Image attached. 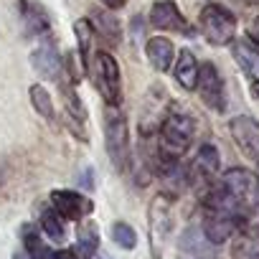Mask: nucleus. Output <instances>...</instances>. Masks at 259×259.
<instances>
[{"mask_svg": "<svg viewBox=\"0 0 259 259\" xmlns=\"http://www.w3.org/2000/svg\"><path fill=\"white\" fill-rule=\"evenodd\" d=\"M201 213H203V236L208 244H224L236 234L241 224H246V211L239 206V201L219 183L213 186L203 201H201Z\"/></svg>", "mask_w": 259, "mask_h": 259, "instance_id": "nucleus-1", "label": "nucleus"}, {"mask_svg": "<svg viewBox=\"0 0 259 259\" xmlns=\"http://www.w3.org/2000/svg\"><path fill=\"white\" fill-rule=\"evenodd\" d=\"M196 133V122L191 114L170 112L158 124V158L181 160V155L191 148Z\"/></svg>", "mask_w": 259, "mask_h": 259, "instance_id": "nucleus-2", "label": "nucleus"}, {"mask_svg": "<svg viewBox=\"0 0 259 259\" xmlns=\"http://www.w3.org/2000/svg\"><path fill=\"white\" fill-rule=\"evenodd\" d=\"M87 71L92 74L94 87L102 94V99L112 107H119L122 104V79H119V64L114 61V56L109 51H94Z\"/></svg>", "mask_w": 259, "mask_h": 259, "instance_id": "nucleus-3", "label": "nucleus"}, {"mask_svg": "<svg viewBox=\"0 0 259 259\" xmlns=\"http://www.w3.org/2000/svg\"><path fill=\"white\" fill-rule=\"evenodd\" d=\"M104 145L114 170H124L130 163V133L122 109L112 104L104 107Z\"/></svg>", "mask_w": 259, "mask_h": 259, "instance_id": "nucleus-4", "label": "nucleus"}, {"mask_svg": "<svg viewBox=\"0 0 259 259\" xmlns=\"http://www.w3.org/2000/svg\"><path fill=\"white\" fill-rule=\"evenodd\" d=\"M198 28L211 46H229L236 36V16L219 3H208L198 16Z\"/></svg>", "mask_w": 259, "mask_h": 259, "instance_id": "nucleus-5", "label": "nucleus"}, {"mask_svg": "<svg viewBox=\"0 0 259 259\" xmlns=\"http://www.w3.org/2000/svg\"><path fill=\"white\" fill-rule=\"evenodd\" d=\"M170 201L173 198L158 193L150 201V208H148V239H150V254H153V259H158L163 254L165 239L170 234Z\"/></svg>", "mask_w": 259, "mask_h": 259, "instance_id": "nucleus-6", "label": "nucleus"}, {"mask_svg": "<svg viewBox=\"0 0 259 259\" xmlns=\"http://www.w3.org/2000/svg\"><path fill=\"white\" fill-rule=\"evenodd\" d=\"M221 186L239 201V206L246 213L259 208V178L254 173H249L244 168H231V170L224 173Z\"/></svg>", "mask_w": 259, "mask_h": 259, "instance_id": "nucleus-7", "label": "nucleus"}, {"mask_svg": "<svg viewBox=\"0 0 259 259\" xmlns=\"http://www.w3.org/2000/svg\"><path fill=\"white\" fill-rule=\"evenodd\" d=\"M196 92L201 97V102L206 107H211L213 112H224L226 109V94H224V79L219 74V69L206 61L198 64V79H196Z\"/></svg>", "mask_w": 259, "mask_h": 259, "instance_id": "nucleus-8", "label": "nucleus"}, {"mask_svg": "<svg viewBox=\"0 0 259 259\" xmlns=\"http://www.w3.org/2000/svg\"><path fill=\"white\" fill-rule=\"evenodd\" d=\"M229 130H231V138L239 145V150L246 158L259 163V122L246 114H239L229 122Z\"/></svg>", "mask_w": 259, "mask_h": 259, "instance_id": "nucleus-9", "label": "nucleus"}, {"mask_svg": "<svg viewBox=\"0 0 259 259\" xmlns=\"http://www.w3.org/2000/svg\"><path fill=\"white\" fill-rule=\"evenodd\" d=\"M59 92H61V102H64V109H66V122L69 127L74 130V135H79V140H89L87 135V109L81 104V99L76 97V89L74 84H69L64 76H59Z\"/></svg>", "mask_w": 259, "mask_h": 259, "instance_id": "nucleus-10", "label": "nucleus"}, {"mask_svg": "<svg viewBox=\"0 0 259 259\" xmlns=\"http://www.w3.org/2000/svg\"><path fill=\"white\" fill-rule=\"evenodd\" d=\"M150 26L158 31H176V33H186V36L193 33V28L188 26V21L183 18L181 8L173 0H158L150 8Z\"/></svg>", "mask_w": 259, "mask_h": 259, "instance_id": "nucleus-11", "label": "nucleus"}, {"mask_svg": "<svg viewBox=\"0 0 259 259\" xmlns=\"http://www.w3.org/2000/svg\"><path fill=\"white\" fill-rule=\"evenodd\" d=\"M51 206L56 208V213L66 221H81L94 211L92 198L76 193V191H54L51 193Z\"/></svg>", "mask_w": 259, "mask_h": 259, "instance_id": "nucleus-12", "label": "nucleus"}, {"mask_svg": "<svg viewBox=\"0 0 259 259\" xmlns=\"http://www.w3.org/2000/svg\"><path fill=\"white\" fill-rule=\"evenodd\" d=\"M31 64H33V69L38 71L41 79H46V81H59V76H61V56H59L56 44H54L49 36H46V41L38 44V49L31 54Z\"/></svg>", "mask_w": 259, "mask_h": 259, "instance_id": "nucleus-13", "label": "nucleus"}, {"mask_svg": "<svg viewBox=\"0 0 259 259\" xmlns=\"http://www.w3.org/2000/svg\"><path fill=\"white\" fill-rule=\"evenodd\" d=\"M18 13L23 18L26 33L28 36H49V13L38 0H18Z\"/></svg>", "mask_w": 259, "mask_h": 259, "instance_id": "nucleus-14", "label": "nucleus"}, {"mask_svg": "<svg viewBox=\"0 0 259 259\" xmlns=\"http://www.w3.org/2000/svg\"><path fill=\"white\" fill-rule=\"evenodd\" d=\"M231 259H259V226L241 224L231 241Z\"/></svg>", "mask_w": 259, "mask_h": 259, "instance_id": "nucleus-15", "label": "nucleus"}, {"mask_svg": "<svg viewBox=\"0 0 259 259\" xmlns=\"http://www.w3.org/2000/svg\"><path fill=\"white\" fill-rule=\"evenodd\" d=\"M219 165H221L219 150H216L213 145H201V150L196 153L193 165H191V170H188V178H191V181H203V183H206V181L216 178Z\"/></svg>", "mask_w": 259, "mask_h": 259, "instance_id": "nucleus-16", "label": "nucleus"}, {"mask_svg": "<svg viewBox=\"0 0 259 259\" xmlns=\"http://www.w3.org/2000/svg\"><path fill=\"white\" fill-rule=\"evenodd\" d=\"M145 56H148L150 66L163 74V71L170 69V64L176 59V49H173V44L165 36H155V38H150L145 44Z\"/></svg>", "mask_w": 259, "mask_h": 259, "instance_id": "nucleus-17", "label": "nucleus"}, {"mask_svg": "<svg viewBox=\"0 0 259 259\" xmlns=\"http://www.w3.org/2000/svg\"><path fill=\"white\" fill-rule=\"evenodd\" d=\"M94 28V33H99L107 44H119L122 38V26L117 21V16H112V11H92V16L87 18Z\"/></svg>", "mask_w": 259, "mask_h": 259, "instance_id": "nucleus-18", "label": "nucleus"}, {"mask_svg": "<svg viewBox=\"0 0 259 259\" xmlns=\"http://www.w3.org/2000/svg\"><path fill=\"white\" fill-rule=\"evenodd\" d=\"M231 54L241 71L251 81H259V49H254L249 41H231Z\"/></svg>", "mask_w": 259, "mask_h": 259, "instance_id": "nucleus-19", "label": "nucleus"}, {"mask_svg": "<svg viewBox=\"0 0 259 259\" xmlns=\"http://www.w3.org/2000/svg\"><path fill=\"white\" fill-rule=\"evenodd\" d=\"M173 76L176 81L186 89V92H193L196 89V79H198V61L193 56V51L183 49L176 59V69H173Z\"/></svg>", "mask_w": 259, "mask_h": 259, "instance_id": "nucleus-20", "label": "nucleus"}, {"mask_svg": "<svg viewBox=\"0 0 259 259\" xmlns=\"http://www.w3.org/2000/svg\"><path fill=\"white\" fill-rule=\"evenodd\" d=\"M76 254L79 256H94L97 249H99V231L92 221H81L79 224V231H76Z\"/></svg>", "mask_w": 259, "mask_h": 259, "instance_id": "nucleus-21", "label": "nucleus"}, {"mask_svg": "<svg viewBox=\"0 0 259 259\" xmlns=\"http://www.w3.org/2000/svg\"><path fill=\"white\" fill-rule=\"evenodd\" d=\"M28 94H31V104H33V109L38 112V117H44L46 122L56 124V109H54L51 94H49L41 84H33V87L28 89Z\"/></svg>", "mask_w": 259, "mask_h": 259, "instance_id": "nucleus-22", "label": "nucleus"}, {"mask_svg": "<svg viewBox=\"0 0 259 259\" xmlns=\"http://www.w3.org/2000/svg\"><path fill=\"white\" fill-rule=\"evenodd\" d=\"M23 246L31 259H54V249L46 246V241L38 236V229L23 226Z\"/></svg>", "mask_w": 259, "mask_h": 259, "instance_id": "nucleus-23", "label": "nucleus"}, {"mask_svg": "<svg viewBox=\"0 0 259 259\" xmlns=\"http://www.w3.org/2000/svg\"><path fill=\"white\" fill-rule=\"evenodd\" d=\"M74 33H76V41H79V59H81V64L87 69L89 59H92V41L97 38V33H94V28H92V23L87 18L74 23Z\"/></svg>", "mask_w": 259, "mask_h": 259, "instance_id": "nucleus-24", "label": "nucleus"}, {"mask_svg": "<svg viewBox=\"0 0 259 259\" xmlns=\"http://www.w3.org/2000/svg\"><path fill=\"white\" fill-rule=\"evenodd\" d=\"M41 229H44V234L49 236V239H54V241H64V236H66V229H64V219L56 213V208H41Z\"/></svg>", "mask_w": 259, "mask_h": 259, "instance_id": "nucleus-25", "label": "nucleus"}, {"mask_svg": "<svg viewBox=\"0 0 259 259\" xmlns=\"http://www.w3.org/2000/svg\"><path fill=\"white\" fill-rule=\"evenodd\" d=\"M112 239H114V244H117L119 249H135V244H138L135 229L130 226V224H124V221L112 224Z\"/></svg>", "mask_w": 259, "mask_h": 259, "instance_id": "nucleus-26", "label": "nucleus"}, {"mask_svg": "<svg viewBox=\"0 0 259 259\" xmlns=\"http://www.w3.org/2000/svg\"><path fill=\"white\" fill-rule=\"evenodd\" d=\"M246 33H249V41L259 44V16H254V18H251V23H249Z\"/></svg>", "mask_w": 259, "mask_h": 259, "instance_id": "nucleus-27", "label": "nucleus"}, {"mask_svg": "<svg viewBox=\"0 0 259 259\" xmlns=\"http://www.w3.org/2000/svg\"><path fill=\"white\" fill-rule=\"evenodd\" d=\"M54 259H84V256H79L71 249H59V251H54Z\"/></svg>", "mask_w": 259, "mask_h": 259, "instance_id": "nucleus-28", "label": "nucleus"}, {"mask_svg": "<svg viewBox=\"0 0 259 259\" xmlns=\"http://www.w3.org/2000/svg\"><path fill=\"white\" fill-rule=\"evenodd\" d=\"M99 3H102L107 11H119V8H124L127 0H99Z\"/></svg>", "mask_w": 259, "mask_h": 259, "instance_id": "nucleus-29", "label": "nucleus"}, {"mask_svg": "<svg viewBox=\"0 0 259 259\" xmlns=\"http://www.w3.org/2000/svg\"><path fill=\"white\" fill-rule=\"evenodd\" d=\"M81 186H84V188H92V186H94V183H92V170H84V173H81Z\"/></svg>", "mask_w": 259, "mask_h": 259, "instance_id": "nucleus-30", "label": "nucleus"}, {"mask_svg": "<svg viewBox=\"0 0 259 259\" xmlns=\"http://www.w3.org/2000/svg\"><path fill=\"white\" fill-rule=\"evenodd\" d=\"M251 94L259 99V81H251Z\"/></svg>", "mask_w": 259, "mask_h": 259, "instance_id": "nucleus-31", "label": "nucleus"}, {"mask_svg": "<svg viewBox=\"0 0 259 259\" xmlns=\"http://www.w3.org/2000/svg\"><path fill=\"white\" fill-rule=\"evenodd\" d=\"M13 259H31V256H28V254H23V251H16V254H13Z\"/></svg>", "mask_w": 259, "mask_h": 259, "instance_id": "nucleus-32", "label": "nucleus"}, {"mask_svg": "<svg viewBox=\"0 0 259 259\" xmlns=\"http://www.w3.org/2000/svg\"><path fill=\"white\" fill-rule=\"evenodd\" d=\"M6 183V173H3V168H0V186Z\"/></svg>", "mask_w": 259, "mask_h": 259, "instance_id": "nucleus-33", "label": "nucleus"}]
</instances>
